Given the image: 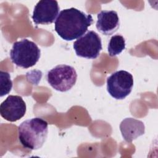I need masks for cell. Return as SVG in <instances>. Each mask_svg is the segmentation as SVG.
I'll return each mask as SVG.
<instances>
[{"mask_svg": "<svg viewBox=\"0 0 158 158\" xmlns=\"http://www.w3.org/2000/svg\"><path fill=\"white\" fill-rule=\"evenodd\" d=\"M93 19L76 8L61 10L55 20V31L63 40L72 41L83 36L91 25Z\"/></svg>", "mask_w": 158, "mask_h": 158, "instance_id": "6da1fadb", "label": "cell"}, {"mask_svg": "<svg viewBox=\"0 0 158 158\" xmlns=\"http://www.w3.org/2000/svg\"><path fill=\"white\" fill-rule=\"evenodd\" d=\"M48 123L44 119L35 117L23 121L19 126V139L25 148L36 150L41 148L48 136Z\"/></svg>", "mask_w": 158, "mask_h": 158, "instance_id": "7a4b0ae2", "label": "cell"}, {"mask_svg": "<svg viewBox=\"0 0 158 158\" xmlns=\"http://www.w3.org/2000/svg\"><path fill=\"white\" fill-rule=\"evenodd\" d=\"M40 54L41 51L35 43L28 39H23L13 44L10 57L17 67L28 69L36 64Z\"/></svg>", "mask_w": 158, "mask_h": 158, "instance_id": "3957f363", "label": "cell"}, {"mask_svg": "<svg viewBox=\"0 0 158 158\" xmlns=\"http://www.w3.org/2000/svg\"><path fill=\"white\" fill-rule=\"evenodd\" d=\"M47 81L54 89L65 92L75 84L77 74L75 69L68 65H57L47 73Z\"/></svg>", "mask_w": 158, "mask_h": 158, "instance_id": "277c9868", "label": "cell"}, {"mask_svg": "<svg viewBox=\"0 0 158 158\" xmlns=\"http://www.w3.org/2000/svg\"><path fill=\"white\" fill-rule=\"evenodd\" d=\"M133 86V76L125 70L115 72L107 79V90L116 99H125L131 93Z\"/></svg>", "mask_w": 158, "mask_h": 158, "instance_id": "5b68a950", "label": "cell"}, {"mask_svg": "<svg viewBox=\"0 0 158 158\" xmlns=\"http://www.w3.org/2000/svg\"><path fill=\"white\" fill-rule=\"evenodd\" d=\"M73 49L79 57L96 59L102 50L101 38L96 32L93 30L88 31L73 43Z\"/></svg>", "mask_w": 158, "mask_h": 158, "instance_id": "8992f818", "label": "cell"}, {"mask_svg": "<svg viewBox=\"0 0 158 158\" xmlns=\"http://www.w3.org/2000/svg\"><path fill=\"white\" fill-rule=\"evenodd\" d=\"M60 7L55 0H41L35 6L32 19L36 25H48L56 20Z\"/></svg>", "mask_w": 158, "mask_h": 158, "instance_id": "52a82bcc", "label": "cell"}, {"mask_svg": "<svg viewBox=\"0 0 158 158\" xmlns=\"http://www.w3.org/2000/svg\"><path fill=\"white\" fill-rule=\"evenodd\" d=\"M27 107L22 98L17 95L9 96L0 105V114L5 120L13 122L22 118Z\"/></svg>", "mask_w": 158, "mask_h": 158, "instance_id": "ba28073f", "label": "cell"}, {"mask_svg": "<svg viewBox=\"0 0 158 158\" xmlns=\"http://www.w3.org/2000/svg\"><path fill=\"white\" fill-rule=\"evenodd\" d=\"M97 18L96 27L104 35H111L119 28V17L116 11L102 10L98 14Z\"/></svg>", "mask_w": 158, "mask_h": 158, "instance_id": "9c48e42d", "label": "cell"}, {"mask_svg": "<svg viewBox=\"0 0 158 158\" xmlns=\"http://www.w3.org/2000/svg\"><path fill=\"white\" fill-rule=\"evenodd\" d=\"M120 130L125 141L131 143L144 133L145 126L141 120L134 118H126L121 122Z\"/></svg>", "mask_w": 158, "mask_h": 158, "instance_id": "30bf717a", "label": "cell"}, {"mask_svg": "<svg viewBox=\"0 0 158 158\" xmlns=\"http://www.w3.org/2000/svg\"><path fill=\"white\" fill-rule=\"evenodd\" d=\"M125 48V40L123 36L115 35L112 36L109 42L107 51L110 56L120 54Z\"/></svg>", "mask_w": 158, "mask_h": 158, "instance_id": "8fae6325", "label": "cell"}, {"mask_svg": "<svg viewBox=\"0 0 158 158\" xmlns=\"http://www.w3.org/2000/svg\"><path fill=\"white\" fill-rule=\"evenodd\" d=\"M0 78H1V91L0 96L7 94L11 91L12 88V81L10 80V74L4 71L1 70L0 72Z\"/></svg>", "mask_w": 158, "mask_h": 158, "instance_id": "7c38bea8", "label": "cell"}]
</instances>
